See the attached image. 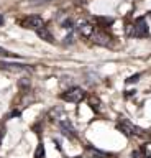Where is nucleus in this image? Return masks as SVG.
I'll use <instances>...</instances> for the list:
<instances>
[{
    "label": "nucleus",
    "mask_w": 151,
    "mask_h": 158,
    "mask_svg": "<svg viewBox=\"0 0 151 158\" xmlns=\"http://www.w3.org/2000/svg\"><path fill=\"white\" fill-rule=\"evenodd\" d=\"M59 127H61L62 135H66L67 138H76V137H77L74 127H72V123L67 120V118H62V120H59Z\"/></svg>",
    "instance_id": "obj_7"
},
{
    "label": "nucleus",
    "mask_w": 151,
    "mask_h": 158,
    "mask_svg": "<svg viewBox=\"0 0 151 158\" xmlns=\"http://www.w3.org/2000/svg\"><path fill=\"white\" fill-rule=\"evenodd\" d=\"M62 27H64L66 30H72L76 27V22L72 18H67V20H64V22H62Z\"/></svg>",
    "instance_id": "obj_14"
},
{
    "label": "nucleus",
    "mask_w": 151,
    "mask_h": 158,
    "mask_svg": "<svg viewBox=\"0 0 151 158\" xmlns=\"http://www.w3.org/2000/svg\"><path fill=\"white\" fill-rule=\"evenodd\" d=\"M140 150L143 152V156H145V158H151V142L145 143V145H141Z\"/></svg>",
    "instance_id": "obj_11"
},
{
    "label": "nucleus",
    "mask_w": 151,
    "mask_h": 158,
    "mask_svg": "<svg viewBox=\"0 0 151 158\" xmlns=\"http://www.w3.org/2000/svg\"><path fill=\"white\" fill-rule=\"evenodd\" d=\"M36 35H38V36H40V38L43 40V41L54 43V38H53V35H51V31H50V28H48V27H43L41 30H38Z\"/></svg>",
    "instance_id": "obj_9"
},
{
    "label": "nucleus",
    "mask_w": 151,
    "mask_h": 158,
    "mask_svg": "<svg viewBox=\"0 0 151 158\" xmlns=\"http://www.w3.org/2000/svg\"><path fill=\"white\" fill-rule=\"evenodd\" d=\"M2 23H3V17L0 15V25H2Z\"/></svg>",
    "instance_id": "obj_17"
},
{
    "label": "nucleus",
    "mask_w": 151,
    "mask_h": 158,
    "mask_svg": "<svg viewBox=\"0 0 151 158\" xmlns=\"http://www.w3.org/2000/svg\"><path fill=\"white\" fill-rule=\"evenodd\" d=\"M117 128H118L121 133L128 135V137H133V135L141 137V135H145V130H143V128H140V127L133 125V123L128 122V120H120L118 123H117Z\"/></svg>",
    "instance_id": "obj_3"
},
{
    "label": "nucleus",
    "mask_w": 151,
    "mask_h": 158,
    "mask_svg": "<svg viewBox=\"0 0 151 158\" xmlns=\"http://www.w3.org/2000/svg\"><path fill=\"white\" fill-rule=\"evenodd\" d=\"M35 158H45V147H43V143H38L36 145V150H35Z\"/></svg>",
    "instance_id": "obj_12"
},
{
    "label": "nucleus",
    "mask_w": 151,
    "mask_h": 158,
    "mask_svg": "<svg viewBox=\"0 0 151 158\" xmlns=\"http://www.w3.org/2000/svg\"><path fill=\"white\" fill-rule=\"evenodd\" d=\"M0 56H3V58H18V54H15V53H10L8 49H5V48H2V46H0Z\"/></svg>",
    "instance_id": "obj_13"
},
{
    "label": "nucleus",
    "mask_w": 151,
    "mask_h": 158,
    "mask_svg": "<svg viewBox=\"0 0 151 158\" xmlns=\"http://www.w3.org/2000/svg\"><path fill=\"white\" fill-rule=\"evenodd\" d=\"M90 40H92L95 44H102V46H112V36L105 31L104 28H97V27H95V31H94V35L90 36Z\"/></svg>",
    "instance_id": "obj_5"
},
{
    "label": "nucleus",
    "mask_w": 151,
    "mask_h": 158,
    "mask_svg": "<svg viewBox=\"0 0 151 158\" xmlns=\"http://www.w3.org/2000/svg\"><path fill=\"white\" fill-rule=\"evenodd\" d=\"M0 69H5L10 73H31V68L26 64H17V63H2L0 61Z\"/></svg>",
    "instance_id": "obj_6"
},
{
    "label": "nucleus",
    "mask_w": 151,
    "mask_h": 158,
    "mask_svg": "<svg viewBox=\"0 0 151 158\" xmlns=\"http://www.w3.org/2000/svg\"><path fill=\"white\" fill-rule=\"evenodd\" d=\"M140 77H141V74H140V73H136V74H133V76H130L128 79H126V84H135Z\"/></svg>",
    "instance_id": "obj_15"
},
{
    "label": "nucleus",
    "mask_w": 151,
    "mask_h": 158,
    "mask_svg": "<svg viewBox=\"0 0 151 158\" xmlns=\"http://www.w3.org/2000/svg\"><path fill=\"white\" fill-rule=\"evenodd\" d=\"M133 158H145V156H143V152H141L140 148H138V150H135V152H133Z\"/></svg>",
    "instance_id": "obj_16"
},
{
    "label": "nucleus",
    "mask_w": 151,
    "mask_h": 158,
    "mask_svg": "<svg viewBox=\"0 0 151 158\" xmlns=\"http://www.w3.org/2000/svg\"><path fill=\"white\" fill-rule=\"evenodd\" d=\"M77 30H79V33H81L84 38H89V40H90V36H92V35H94V31H95V25H92L90 22H81L79 27H77Z\"/></svg>",
    "instance_id": "obj_8"
},
{
    "label": "nucleus",
    "mask_w": 151,
    "mask_h": 158,
    "mask_svg": "<svg viewBox=\"0 0 151 158\" xmlns=\"http://www.w3.org/2000/svg\"><path fill=\"white\" fill-rule=\"evenodd\" d=\"M22 27L26 28V30L38 31V30H41L43 27H46V25H45V22H43L41 17H38V15H30V17L22 20Z\"/></svg>",
    "instance_id": "obj_4"
},
{
    "label": "nucleus",
    "mask_w": 151,
    "mask_h": 158,
    "mask_svg": "<svg viewBox=\"0 0 151 158\" xmlns=\"http://www.w3.org/2000/svg\"><path fill=\"white\" fill-rule=\"evenodd\" d=\"M126 35L133 38H145L149 35V27L145 17H138L131 25H126Z\"/></svg>",
    "instance_id": "obj_1"
},
{
    "label": "nucleus",
    "mask_w": 151,
    "mask_h": 158,
    "mask_svg": "<svg viewBox=\"0 0 151 158\" xmlns=\"http://www.w3.org/2000/svg\"><path fill=\"white\" fill-rule=\"evenodd\" d=\"M87 153H89V158H105V156H109L107 152L97 150L95 147H87Z\"/></svg>",
    "instance_id": "obj_10"
},
{
    "label": "nucleus",
    "mask_w": 151,
    "mask_h": 158,
    "mask_svg": "<svg viewBox=\"0 0 151 158\" xmlns=\"http://www.w3.org/2000/svg\"><path fill=\"white\" fill-rule=\"evenodd\" d=\"M61 99L66 102H71V104H79L85 99V92L81 87H71L61 94Z\"/></svg>",
    "instance_id": "obj_2"
}]
</instances>
